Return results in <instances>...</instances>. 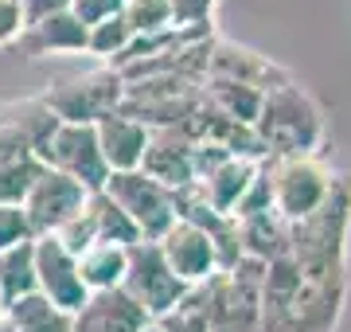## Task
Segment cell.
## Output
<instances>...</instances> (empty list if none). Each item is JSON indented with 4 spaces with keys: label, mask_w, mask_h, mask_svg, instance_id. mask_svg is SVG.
Returning <instances> with one entry per match:
<instances>
[{
    "label": "cell",
    "mask_w": 351,
    "mask_h": 332,
    "mask_svg": "<svg viewBox=\"0 0 351 332\" xmlns=\"http://www.w3.org/2000/svg\"><path fill=\"white\" fill-rule=\"evenodd\" d=\"M254 133H258V141L269 156L316 153L320 141H324V110L316 106L308 90L289 82V86H277L265 94Z\"/></svg>",
    "instance_id": "cell-1"
},
{
    "label": "cell",
    "mask_w": 351,
    "mask_h": 332,
    "mask_svg": "<svg viewBox=\"0 0 351 332\" xmlns=\"http://www.w3.org/2000/svg\"><path fill=\"white\" fill-rule=\"evenodd\" d=\"M269 188H274V211L285 215L289 223H301L324 204L336 180L332 168L324 165L320 153H289V156H269L265 161Z\"/></svg>",
    "instance_id": "cell-2"
},
{
    "label": "cell",
    "mask_w": 351,
    "mask_h": 332,
    "mask_svg": "<svg viewBox=\"0 0 351 332\" xmlns=\"http://www.w3.org/2000/svg\"><path fill=\"white\" fill-rule=\"evenodd\" d=\"M203 102V82L184 75H149L125 82L121 114L145 121L149 129H176Z\"/></svg>",
    "instance_id": "cell-3"
},
{
    "label": "cell",
    "mask_w": 351,
    "mask_h": 332,
    "mask_svg": "<svg viewBox=\"0 0 351 332\" xmlns=\"http://www.w3.org/2000/svg\"><path fill=\"white\" fill-rule=\"evenodd\" d=\"M121 98H125V78L117 75L113 67H101L94 75L82 78H63L43 94V106L59 121H71V126H98L101 117H110L121 110Z\"/></svg>",
    "instance_id": "cell-4"
},
{
    "label": "cell",
    "mask_w": 351,
    "mask_h": 332,
    "mask_svg": "<svg viewBox=\"0 0 351 332\" xmlns=\"http://www.w3.org/2000/svg\"><path fill=\"white\" fill-rule=\"evenodd\" d=\"M101 192L133 219V227L141 230L145 243H160L164 235L172 230V223H176L172 192H164L160 184L149 180L141 168L137 172H110V180H106Z\"/></svg>",
    "instance_id": "cell-5"
},
{
    "label": "cell",
    "mask_w": 351,
    "mask_h": 332,
    "mask_svg": "<svg viewBox=\"0 0 351 332\" xmlns=\"http://www.w3.org/2000/svg\"><path fill=\"white\" fill-rule=\"evenodd\" d=\"M121 289H125L152 320H164L168 313H176V305L191 294V285H184V281L168 270V262H164L156 243L129 246V270H125Z\"/></svg>",
    "instance_id": "cell-6"
},
{
    "label": "cell",
    "mask_w": 351,
    "mask_h": 332,
    "mask_svg": "<svg viewBox=\"0 0 351 332\" xmlns=\"http://www.w3.org/2000/svg\"><path fill=\"white\" fill-rule=\"evenodd\" d=\"M39 161L55 172H66L71 180H78L86 192H101L106 180H110V165L101 156L98 145V129L94 126H71L59 121V129L51 133V141L43 145Z\"/></svg>",
    "instance_id": "cell-7"
},
{
    "label": "cell",
    "mask_w": 351,
    "mask_h": 332,
    "mask_svg": "<svg viewBox=\"0 0 351 332\" xmlns=\"http://www.w3.org/2000/svg\"><path fill=\"white\" fill-rule=\"evenodd\" d=\"M90 195L78 180H71L66 172H55V168H43L39 180L32 184V192L24 200V211L32 219V230L39 235H59V230L71 223V219L90 204Z\"/></svg>",
    "instance_id": "cell-8"
},
{
    "label": "cell",
    "mask_w": 351,
    "mask_h": 332,
    "mask_svg": "<svg viewBox=\"0 0 351 332\" xmlns=\"http://www.w3.org/2000/svg\"><path fill=\"white\" fill-rule=\"evenodd\" d=\"M36 281H39V294L55 309L71 313V317L90 297V289L82 285V274H78V258L55 235H39L36 239Z\"/></svg>",
    "instance_id": "cell-9"
},
{
    "label": "cell",
    "mask_w": 351,
    "mask_h": 332,
    "mask_svg": "<svg viewBox=\"0 0 351 332\" xmlns=\"http://www.w3.org/2000/svg\"><path fill=\"white\" fill-rule=\"evenodd\" d=\"M160 254L168 262L176 278L184 281V285H203V281H211L219 274V254H215V239L207 235L203 227L188 223V219H176L172 230L164 235L160 243Z\"/></svg>",
    "instance_id": "cell-10"
},
{
    "label": "cell",
    "mask_w": 351,
    "mask_h": 332,
    "mask_svg": "<svg viewBox=\"0 0 351 332\" xmlns=\"http://www.w3.org/2000/svg\"><path fill=\"white\" fill-rule=\"evenodd\" d=\"M207 78H223V82H239V86H254L269 94L277 86H289L293 78L289 71H281L277 63H269L265 55L250 51V47H239V43H211V67H207Z\"/></svg>",
    "instance_id": "cell-11"
},
{
    "label": "cell",
    "mask_w": 351,
    "mask_h": 332,
    "mask_svg": "<svg viewBox=\"0 0 351 332\" xmlns=\"http://www.w3.org/2000/svg\"><path fill=\"white\" fill-rule=\"evenodd\" d=\"M191 145L180 129H152L141 172L149 180H156L164 192H184L188 184H195V165H191Z\"/></svg>",
    "instance_id": "cell-12"
},
{
    "label": "cell",
    "mask_w": 351,
    "mask_h": 332,
    "mask_svg": "<svg viewBox=\"0 0 351 332\" xmlns=\"http://www.w3.org/2000/svg\"><path fill=\"white\" fill-rule=\"evenodd\" d=\"M152 317L117 285L106 294H90L86 305L75 313V332H145Z\"/></svg>",
    "instance_id": "cell-13"
},
{
    "label": "cell",
    "mask_w": 351,
    "mask_h": 332,
    "mask_svg": "<svg viewBox=\"0 0 351 332\" xmlns=\"http://www.w3.org/2000/svg\"><path fill=\"white\" fill-rule=\"evenodd\" d=\"M94 129H98V145L110 172H137L141 161H145V149H149L152 129L145 121H137V117L121 114V110L101 117Z\"/></svg>",
    "instance_id": "cell-14"
},
{
    "label": "cell",
    "mask_w": 351,
    "mask_h": 332,
    "mask_svg": "<svg viewBox=\"0 0 351 332\" xmlns=\"http://www.w3.org/2000/svg\"><path fill=\"white\" fill-rule=\"evenodd\" d=\"M90 43V27L78 24L75 12H59L47 16L43 24L24 27L16 47L27 55V59H39V55H86Z\"/></svg>",
    "instance_id": "cell-15"
},
{
    "label": "cell",
    "mask_w": 351,
    "mask_h": 332,
    "mask_svg": "<svg viewBox=\"0 0 351 332\" xmlns=\"http://www.w3.org/2000/svg\"><path fill=\"white\" fill-rule=\"evenodd\" d=\"M258 168H262V161H250V156H230L219 172H211L207 180H195V184H199L203 200H207L219 215H234V207L242 204V195L250 192Z\"/></svg>",
    "instance_id": "cell-16"
},
{
    "label": "cell",
    "mask_w": 351,
    "mask_h": 332,
    "mask_svg": "<svg viewBox=\"0 0 351 332\" xmlns=\"http://www.w3.org/2000/svg\"><path fill=\"white\" fill-rule=\"evenodd\" d=\"M239 230H242V250H246V258L262 262V266H269V262L289 254L293 223L285 215H277V211H262V215H254V219H242Z\"/></svg>",
    "instance_id": "cell-17"
},
{
    "label": "cell",
    "mask_w": 351,
    "mask_h": 332,
    "mask_svg": "<svg viewBox=\"0 0 351 332\" xmlns=\"http://www.w3.org/2000/svg\"><path fill=\"white\" fill-rule=\"evenodd\" d=\"M0 313L12 324V332H75V317L55 309L43 294H27L12 305H4Z\"/></svg>",
    "instance_id": "cell-18"
},
{
    "label": "cell",
    "mask_w": 351,
    "mask_h": 332,
    "mask_svg": "<svg viewBox=\"0 0 351 332\" xmlns=\"http://www.w3.org/2000/svg\"><path fill=\"white\" fill-rule=\"evenodd\" d=\"M125 270H129V250L113 243H94L86 254L78 258V274H82V285L90 294L117 289L125 281Z\"/></svg>",
    "instance_id": "cell-19"
},
{
    "label": "cell",
    "mask_w": 351,
    "mask_h": 332,
    "mask_svg": "<svg viewBox=\"0 0 351 332\" xmlns=\"http://www.w3.org/2000/svg\"><path fill=\"white\" fill-rule=\"evenodd\" d=\"M203 98L219 110L223 117L239 121V126H254L262 114L265 94L254 86H239V82H223V78H207L203 82Z\"/></svg>",
    "instance_id": "cell-20"
},
{
    "label": "cell",
    "mask_w": 351,
    "mask_h": 332,
    "mask_svg": "<svg viewBox=\"0 0 351 332\" xmlns=\"http://www.w3.org/2000/svg\"><path fill=\"white\" fill-rule=\"evenodd\" d=\"M27 294H39L36 281V239L24 246H12L0 254V309L20 301Z\"/></svg>",
    "instance_id": "cell-21"
},
{
    "label": "cell",
    "mask_w": 351,
    "mask_h": 332,
    "mask_svg": "<svg viewBox=\"0 0 351 332\" xmlns=\"http://www.w3.org/2000/svg\"><path fill=\"white\" fill-rule=\"evenodd\" d=\"M90 211H94V223H98V243H113V246H125V250L137 246V243H145L141 230L133 227V219L113 204L106 192L90 195Z\"/></svg>",
    "instance_id": "cell-22"
},
{
    "label": "cell",
    "mask_w": 351,
    "mask_h": 332,
    "mask_svg": "<svg viewBox=\"0 0 351 332\" xmlns=\"http://www.w3.org/2000/svg\"><path fill=\"white\" fill-rule=\"evenodd\" d=\"M129 43H133V27H129L125 12H121V16H113V20H106V24L90 27L86 55H94V59H101L106 67H113L117 59H121V51H125Z\"/></svg>",
    "instance_id": "cell-23"
},
{
    "label": "cell",
    "mask_w": 351,
    "mask_h": 332,
    "mask_svg": "<svg viewBox=\"0 0 351 332\" xmlns=\"http://www.w3.org/2000/svg\"><path fill=\"white\" fill-rule=\"evenodd\" d=\"M125 20L133 27V36H149V32L176 27L168 0H125Z\"/></svg>",
    "instance_id": "cell-24"
},
{
    "label": "cell",
    "mask_w": 351,
    "mask_h": 332,
    "mask_svg": "<svg viewBox=\"0 0 351 332\" xmlns=\"http://www.w3.org/2000/svg\"><path fill=\"white\" fill-rule=\"evenodd\" d=\"M32 239H36V230H32L24 204H0V254L12 250V246L32 243Z\"/></svg>",
    "instance_id": "cell-25"
},
{
    "label": "cell",
    "mask_w": 351,
    "mask_h": 332,
    "mask_svg": "<svg viewBox=\"0 0 351 332\" xmlns=\"http://www.w3.org/2000/svg\"><path fill=\"white\" fill-rule=\"evenodd\" d=\"M55 239H59V243H63V246H66V250H71L75 258H82V254H86L90 246L98 243V223H94V211H90V204L82 207V211H78V215L71 219V223H66V227L59 230Z\"/></svg>",
    "instance_id": "cell-26"
},
{
    "label": "cell",
    "mask_w": 351,
    "mask_h": 332,
    "mask_svg": "<svg viewBox=\"0 0 351 332\" xmlns=\"http://www.w3.org/2000/svg\"><path fill=\"white\" fill-rule=\"evenodd\" d=\"M71 12L78 16V24L98 27V24H106V20H113V16L125 12V0H75Z\"/></svg>",
    "instance_id": "cell-27"
},
{
    "label": "cell",
    "mask_w": 351,
    "mask_h": 332,
    "mask_svg": "<svg viewBox=\"0 0 351 332\" xmlns=\"http://www.w3.org/2000/svg\"><path fill=\"white\" fill-rule=\"evenodd\" d=\"M172 4V24L176 27H203L211 24L215 0H168Z\"/></svg>",
    "instance_id": "cell-28"
},
{
    "label": "cell",
    "mask_w": 351,
    "mask_h": 332,
    "mask_svg": "<svg viewBox=\"0 0 351 332\" xmlns=\"http://www.w3.org/2000/svg\"><path fill=\"white\" fill-rule=\"evenodd\" d=\"M71 4H75V0H20V16H24V27L43 24L47 16L71 12Z\"/></svg>",
    "instance_id": "cell-29"
},
{
    "label": "cell",
    "mask_w": 351,
    "mask_h": 332,
    "mask_svg": "<svg viewBox=\"0 0 351 332\" xmlns=\"http://www.w3.org/2000/svg\"><path fill=\"white\" fill-rule=\"evenodd\" d=\"M24 32V16H20V0H0V47H12Z\"/></svg>",
    "instance_id": "cell-30"
},
{
    "label": "cell",
    "mask_w": 351,
    "mask_h": 332,
    "mask_svg": "<svg viewBox=\"0 0 351 332\" xmlns=\"http://www.w3.org/2000/svg\"><path fill=\"white\" fill-rule=\"evenodd\" d=\"M145 332H164V329H160V324H156V320H152V324H149V329H145Z\"/></svg>",
    "instance_id": "cell-31"
}]
</instances>
